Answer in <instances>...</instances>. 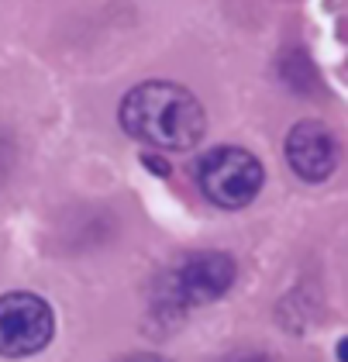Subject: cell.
<instances>
[{
  "label": "cell",
  "instance_id": "obj_1",
  "mask_svg": "<svg viewBox=\"0 0 348 362\" xmlns=\"http://www.w3.org/2000/svg\"><path fill=\"white\" fill-rule=\"evenodd\" d=\"M117 117L132 139L169 152H187L207 132V114L200 100L187 86L166 80H149L128 90Z\"/></svg>",
  "mask_w": 348,
  "mask_h": 362
},
{
  "label": "cell",
  "instance_id": "obj_2",
  "mask_svg": "<svg viewBox=\"0 0 348 362\" xmlns=\"http://www.w3.org/2000/svg\"><path fill=\"white\" fill-rule=\"evenodd\" d=\"M266 183V169L262 163L238 145H224L207 156H200L197 163V187L214 207L221 211H241L248 207Z\"/></svg>",
  "mask_w": 348,
  "mask_h": 362
},
{
  "label": "cell",
  "instance_id": "obj_3",
  "mask_svg": "<svg viewBox=\"0 0 348 362\" xmlns=\"http://www.w3.org/2000/svg\"><path fill=\"white\" fill-rule=\"evenodd\" d=\"M55 334V314L38 293L14 290L0 297V356L25 359L38 356Z\"/></svg>",
  "mask_w": 348,
  "mask_h": 362
},
{
  "label": "cell",
  "instance_id": "obj_4",
  "mask_svg": "<svg viewBox=\"0 0 348 362\" xmlns=\"http://www.w3.org/2000/svg\"><path fill=\"white\" fill-rule=\"evenodd\" d=\"M235 276H238V266H235V259L228 252H214V249L193 252L169 276L166 304H173L176 310L214 304L231 290Z\"/></svg>",
  "mask_w": 348,
  "mask_h": 362
},
{
  "label": "cell",
  "instance_id": "obj_5",
  "mask_svg": "<svg viewBox=\"0 0 348 362\" xmlns=\"http://www.w3.org/2000/svg\"><path fill=\"white\" fill-rule=\"evenodd\" d=\"M286 163L303 183H324L338 169V139L321 121H296L286 135Z\"/></svg>",
  "mask_w": 348,
  "mask_h": 362
},
{
  "label": "cell",
  "instance_id": "obj_6",
  "mask_svg": "<svg viewBox=\"0 0 348 362\" xmlns=\"http://www.w3.org/2000/svg\"><path fill=\"white\" fill-rule=\"evenodd\" d=\"M279 69H283V80L290 90L296 93H314L318 90V69H314V62L303 56L300 49H290V52H283L279 59Z\"/></svg>",
  "mask_w": 348,
  "mask_h": 362
},
{
  "label": "cell",
  "instance_id": "obj_7",
  "mask_svg": "<svg viewBox=\"0 0 348 362\" xmlns=\"http://www.w3.org/2000/svg\"><path fill=\"white\" fill-rule=\"evenodd\" d=\"M217 362H269V356L266 352H255V349H241V352H231V356H224Z\"/></svg>",
  "mask_w": 348,
  "mask_h": 362
},
{
  "label": "cell",
  "instance_id": "obj_8",
  "mask_svg": "<svg viewBox=\"0 0 348 362\" xmlns=\"http://www.w3.org/2000/svg\"><path fill=\"white\" fill-rule=\"evenodd\" d=\"M117 362H166L162 356H152V352H138V356H124V359Z\"/></svg>",
  "mask_w": 348,
  "mask_h": 362
},
{
  "label": "cell",
  "instance_id": "obj_9",
  "mask_svg": "<svg viewBox=\"0 0 348 362\" xmlns=\"http://www.w3.org/2000/svg\"><path fill=\"white\" fill-rule=\"evenodd\" d=\"M338 362H348V338L338 341Z\"/></svg>",
  "mask_w": 348,
  "mask_h": 362
}]
</instances>
